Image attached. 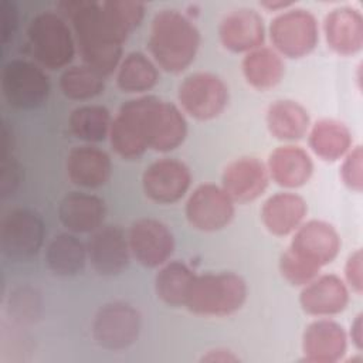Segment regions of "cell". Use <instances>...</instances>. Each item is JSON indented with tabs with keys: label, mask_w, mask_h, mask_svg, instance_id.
<instances>
[{
	"label": "cell",
	"mask_w": 363,
	"mask_h": 363,
	"mask_svg": "<svg viewBox=\"0 0 363 363\" xmlns=\"http://www.w3.org/2000/svg\"><path fill=\"white\" fill-rule=\"evenodd\" d=\"M57 7L61 16L72 23L84 64L104 77L118 69L126 40L111 26L102 4L91 0H64L57 3Z\"/></svg>",
	"instance_id": "cell-1"
},
{
	"label": "cell",
	"mask_w": 363,
	"mask_h": 363,
	"mask_svg": "<svg viewBox=\"0 0 363 363\" xmlns=\"http://www.w3.org/2000/svg\"><path fill=\"white\" fill-rule=\"evenodd\" d=\"M147 47L156 65L166 72L179 74L194 61L200 31L183 13L163 9L152 20Z\"/></svg>",
	"instance_id": "cell-2"
},
{
	"label": "cell",
	"mask_w": 363,
	"mask_h": 363,
	"mask_svg": "<svg viewBox=\"0 0 363 363\" xmlns=\"http://www.w3.org/2000/svg\"><path fill=\"white\" fill-rule=\"evenodd\" d=\"M247 295V282L238 274L207 272L194 277L184 306L200 316H228L241 309Z\"/></svg>",
	"instance_id": "cell-3"
},
{
	"label": "cell",
	"mask_w": 363,
	"mask_h": 363,
	"mask_svg": "<svg viewBox=\"0 0 363 363\" xmlns=\"http://www.w3.org/2000/svg\"><path fill=\"white\" fill-rule=\"evenodd\" d=\"M28 48L35 61L48 68L67 67L75 55V41L67 20L55 11L37 14L27 28Z\"/></svg>",
	"instance_id": "cell-4"
},
{
	"label": "cell",
	"mask_w": 363,
	"mask_h": 363,
	"mask_svg": "<svg viewBox=\"0 0 363 363\" xmlns=\"http://www.w3.org/2000/svg\"><path fill=\"white\" fill-rule=\"evenodd\" d=\"M269 38L274 50L279 55L302 58L311 54L318 45V20L309 10L289 7L272 18Z\"/></svg>",
	"instance_id": "cell-5"
},
{
	"label": "cell",
	"mask_w": 363,
	"mask_h": 363,
	"mask_svg": "<svg viewBox=\"0 0 363 363\" xmlns=\"http://www.w3.org/2000/svg\"><path fill=\"white\" fill-rule=\"evenodd\" d=\"M139 98L147 147L156 152H170L179 147L187 136V122L182 111L174 104L155 95Z\"/></svg>",
	"instance_id": "cell-6"
},
{
	"label": "cell",
	"mask_w": 363,
	"mask_h": 363,
	"mask_svg": "<svg viewBox=\"0 0 363 363\" xmlns=\"http://www.w3.org/2000/svg\"><path fill=\"white\" fill-rule=\"evenodd\" d=\"M50 79L37 64L27 60H11L1 71V91L10 106L35 109L50 95Z\"/></svg>",
	"instance_id": "cell-7"
},
{
	"label": "cell",
	"mask_w": 363,
	"mask_h": 363,
	"mask_svg": "<svg viewBox=\"0 0 363 363\" xmlns=\"http://www.w3.org/2000/svg\"><path fill=\"white\" fill-rule=\"evenodd\" d=\"M142 316L139 311L123 301L105 303L92 320L94 340L104 349L119 352L132 346L140 333Z\"/></svg>",
	"instance_id": "cell-8"
},
{
	"label": "cell",
	"mask_w": 363,
	"mask_h": 363,
	"mask_svg": "<svg viewBox=\"0 0 363 363\" xmlns=\"http://www.w3.org/2000/svg\"><path fill=\"white\" fill-rule=\"evenodd\" d=\"M177 99L183 111L194 119L211 121L225 109L228 88L216 74L193 72L179 85Z\"/></svg>",
	"instance_id": "cell-9"
},
{
	"label": "cell",
	"mask_w": 363,
	"mask_h": 363,
	"mask_svg": "<svg viewBox=\"0 0 363 363\" xmlns=\"http://www.w3.org/2000/svg\"><path fill=\"white\" fill-rule=\"evenodd\" d=\"M44 235L45 227L38 213L30 208H14L1 221V252L13 261L28 259L43 247Z\"/></svg>",
	"instance_id": "cell-10"
},
{
	"label": "cell",
	"mask_w": 363,
	"mask_h": 363,
	"mask_svg": "<svg viewBox=\"0 0 363 363\" xmlns=\"http://www.w3.org/2000/svg\"><path fill=\"white\" fill-rule=\"evenodd\" d=\"M235 213L234 201L221 186L213 183L200 184L186 201L184 214L189 224L204 233H213L227 227Z\"/></svg>",
	"instance_id": "cell-11"
},
{
	"label": "cell",
	"mask_w": 363,
	"mask_h": 363,
	"mask_svg": "<svg viewBox=\"0 0 363 363\" xmlns=\"http://www.w3.org/2000/svg\"><path fill=\"white\" fill-rule=\"evenodd\" d=\"M132 257L145 268H157L169 261L174 251L170 228L156 218H139L128 233Z\"/></svg>",
	"instance_id": "cell-12"
},
{
	"label": "cell",
	"mask_w": 363,
	"mask_h": 363,
	"mask_svg": "<svg viewBox=\"0 0 363 363\" xmlns=\"http://www.w3.org/2000/svg\"><path fill=\"white\" fill-rule=\"evenodd\" d=\"M191 172L186 163L163 157L150 163L142 174L145 194L156 203L172 204L179 201L190 189Z\"/></svg>",
	"instance_id": "cell-13"
},
{
	"label": "cell",
	"mask_w": 363,
	"mask_h": 363,
	"mask_svg": "<svg viewBox=\"0 0 363 363\" xmlns=\"http://www.w3.org/2000/svg\"><path fill=\"white\" fill-rule=\"evenodd\" d=\"M86 251L92 268L106 277L123 272L132 255L128 234L113 224H102L91 233Z\"/></svg>",
	"instance_id": "cell-14"
},
{
	"label": "cell",
	"mask_w": 363,
	"mask_h": 363,
	"mask_svg": "<svg viewBox=\"0 0 363 363\" xmlns=\"http://www.w3.org/2000/svg\"><path fill=\"white\" fill-rule=\"evenodd\" d=\"M340 245V237L333 225L322 220H311L294 231L288 248L312 265L322 268L337 257Z\"/></svg>",
	"instance_id": "cell-15"
},
{
	"label": "cell",
	"mask_w": 363,
	"mask_h": 363,
	"mask_svg": "<svg viewBox=\"0 0 363 363\" xmlns=\"http://www.w3.org/2000/svg\"><path fill=\"white\" fill-rule=\"evenodd\" d=\"M268 167L254 156H242L230 162L221 174V187L234 203L258 199L268 187Z\"/></svg>",
	"instance_id": "cell-16"
},
{
	"label": "cell",
	"mask_w": 363,
	"mask_h": 363,
	"mask_svg": "<svg viewBox=\"0 0 363 363\" xmlns=\"http://www.w3.org/2000/svg\"><path fill=\"white\" fill-rule=\"evenodd\" d=\"M218 37L224 48L233 52L247 54L262 47L265 40L264 20L254 9H234L221 18Z\"/></svg>",
	"instance_id": "cell-17"
},
{
	"label": "cell",
	"mask_w": 363,
	"mask_h": 363,
	"mask_svg": "<svg viewBox=\"0 0 363 363\" xmlns=\"http://www.w3.org/2000/svg\"><path fill=\"white\" fill-rule=\"evenodd\" d=\"M109 140L112 149L123 159L140 157L149 147L142 121L140 98L125 102L112 119Z\"/></svg>",
	"instance_id": "cell-18"
},
{
	"label": "cell",
	"mask_w": 363,
	"mask_h": 363,
	"mask_svg": "<svg viewBox=\"0 0 363 363\" xmlns=\"http://www.w3.org/2000/svg\"><path fill=\"white\" fill-rule=\"evenodd\" d=\"M347 349V335L342 325L330 319L311 322L302 335V353L306 362L335 363Z\"/></svg>",
	"instance_id": "cell-19"
},
{
	"label": "cell",
	"mask_w": 363,
	"mask_h": 363,
	"mask_svg": "<svg viewBox=\"0 0 363 363\" xmlns=\"http://www.w3.org/2000/svg\"><path fill=\"white\" fill-rule=\"evenodd\" d=\"M299 303L303 312L312 316L337 315L349 303V288L335 274L318 275L302 286Z\"/></svg>",
	"instance_id": "cell-20"
},
{
	"label": "cell",
	"mask_w": 363,
	"mask_h": 363,
	"mask_svg": "<svg viewBox=\"0 0 363 363\" xmlns=\"http://www.w3.org/2000/svg\"><path fill=\"white\" fill-rule=\"evenodd\" d=\"M323 34L336 54H357L363 47V16L349 6L336 7L325 16Z\"/></svg>",
	"instance_id": "cell-21"
},
{
	"label": "cell",
	"mask_w": 363,
	"mask_h": 363,
	"mask_svg": "<svg viewBox=\"0 0 363 363\" xmlns=\"http://www.w3.org/2000/svg\"><path fill=\"white\" fill-rule=\"evenodd\" d=\"M105 201L89 193H68L58 206L61 224L74 234H91L99 228L105 220Z\"/></svg>",
	"instance_id": "cell-22"
},
{
	"label": "cell",
	"mask_w": 363,
	"mask_h": 363,
	"mask_svg": "<svg viewBox=\"0 0 363 363\" xmlns=\"http://www.w3.org/2000/svg\"><path fill=\"white\" fill-rule=\"evenodd\" d=\"M67 173L75 186L96 189L109 180L112 162L109 155L96 146H75L67 157Z\"/></svg>",
	"instance_id": "cell-23"
},
{
	"label": "cell",
	"mask_w": 363,
	"mask_h": 363,
	"mask_svg": "<svg viewBox=\"0 0 363 363\" xmlns=\"http://www.w3.org/2000/svg\"><path fill=\"white\" fill-rule=\"evenodd\" d=\"M308 206L303 197L291 191L275 193L268 197L261 208L264 227L277 237L292 234L305 220Z\"/></svg>",
	"instance_id": "cell-24"
},
{
	"label": "cell",
	"mask_w": 363,
	"mask_h": 363,
	"mask_svg": "<svg viewBox=\"0 0 363 363\" xmlns=\"http://www.w3.org/2000/svg\"><path fill=\"white\" fill-rule=\"evenodd\" d=\"M268 173L278 186L298 189L309 182L313 173V162L305 149L285 145L269 155Z\"/></svg>",
	"instance_id": "cell-25"
},
{
	"label": "cell",
	"mask_w": 363,
	"mask_h": 363,
	"mask_svg": "<svg viewBox=\"0 0 363 363\" xmlns=\"http://www.w3.org/2000/svg\"><path fill=\"white\" fill-rule=\"evenodd\" d=\"M265 122L269 133L275 139L285 142L302 139L311 126L305 106L292 99L274 101L267 109Z\"/></svg>",
	"instance_id": "cell-26"
},
{
	"label": "cell",
	"mask_w": 363,
	"mask_h": 363,
	"mask_svg": "<svg viewBox=\"0 0 363 363\" xmlns=\"http://www.w3.org/2000/svg\"><path fill=\"white\" fill-rule=\"evenodd\" d=\"M352 132L336 119H320L312 125L308 135V143L312 152L326 162H335L343 157L352 149Z\"/></svg>",
	"instance_id": "cell-27"
},
{
	"label": "cell",
	"mask_w": 363,
	"mask_h": 363,
	"mask_svg": "<svg viewBox=\"0 0 363 363\" xmlns=\"http://www.w3.org/2000/svg\"><path fill=\"white\" fill-rule=\"evenodd\" d=\"M245 81L258 91H268L277 86L285 74L282 57L268 47H259L245 54L241 62Z\"/></svg>",
	"instance_id": "cell-28"
},
{
	"label": "cell",
	"mask_w": 363,
	"mask_h": 363,
	"mask_svg": "<svg viewBox=\"0 0 363 363\" xmlns=\"http://www.w3.org/2000/svg\"><path fill=\"white\" fill-rule=\"evenodd\" d=\"M86 259V245L71 233L55 235L45 248L47 267L60 277L77 275L84 269Z\"/></svg>",
	"instance_id": "cell-29"
},
{
	"label": "cell",
	"mask_w": 363,
	"mask_h": 363,
	"mask_svg": "<svg viewBox=\"0 0 363 363\" xmlns=\"http://www.w3.org/2000/svg\"><path fill=\"white\" fill-rule=\"evenodd\" d=\"M157 81V65L140 51L129 52L118 67L116 85L123 92L142 94L152 89Z\"/></svg>",
	"instance_id": "cell-30"
},
{
	"label": "cell",
	"mask_w": 363,
	"mask_h": 363,
	"mask_svg": "<svg viewBox=\"0 0 363 363\" xmlns=\"http://www.w3.org/2000/svg\"><path fill=\"white\" fill-rule=\"evenodd\" d=\"M194 277L196 274L182 261L163 264L155 277V291L157 298L173 308L184 306Z\"/></svg>",
	"instance_id": "cell-31"
},
{
	"label": "cell",
	"mask_w": 363,
	"mask_h": 363,
	"mask_svg": "<svg viewBox=\"0 0 363 363\" xmlns=\"http://www.w3.org/2000/svg\"><path fill=\"white\" fill-rule=\"evenodd\" d=\"M68 125L72 135L79 140L96 143L109 136L112 115L102 105H81L69 113Z\"/></svg>",
	"instance_id": "cell-32"
},
{
	"label": "cell",
	"mask_w": 363,
	"mask_h": 363,
	"mask_svg": "<svg viewBox=\"0 0 363 363\" xmlns=\"http://www.w3.org/2000/svg\"><path fill=\"white\" fill-rule=\"evenodd\" d=\"M105 77L88 65H71L60 77V89L68 99L86 101L104 92Z\"/></svg>",
	"instance_id": "cell-33"
},
{
	"label": "cell",
	"mask_w": 363,
	"mask_h": 363,
	"mask_svg": "<svg viewBox=\"0 0 363 363\" xmlns=\"http://www.w3.org/2000/svg\"><path fill=\"white\" fill-rule=\"evenodd\" d=\"M101 4L111 26L125 40L140 26L145 17V3L142 1L108 0Z\"/></svg>",
	"instance_id": "cell-34"
},
{
	"label": "cell",
	"mask_w": 363,
	"mask_h": 363,
	"mask_svg": "<svg viewBox=\"0 0 363 363\" xmlns=\"http://www.w3.org/2000/svg\"><path fill=\"white\" fill-rule=\"evenodd\" d=\"M279 271L291 285L303 286L319 275L320 268L312 265L286 248L279 258Z\"/></svg>",
	"instance_id": "cell-35"
},
{
	"label": "cell",
	"mask_w": 363,
	"mask_h": 363,
	"mask_svg": "<svg viewBox=\"0 0 363 363\" xmlns=\"http://www.w3.org/2000/svg\"><path fill=\"white\" fill-rule=\"evenodd\" d=\"M343 163L340 167V177L345 186L356 193L363 190V150L362 146L350 149L343 156Z\"/></svg>",
	"instance_id": "cell-36"
},
{
	"label": "cell",
	"mask_w": 363,
	"mask_h": 363,
	"mask_svg": "<svg viewBox=\"0 0 363 363\" xmlns=\"http://www.w3.org/2000/svg\"><path fill=\"white\" fill-rule=\"evenodd\" d=\"M345 279L347 288L360 295L363 291V255L362 250H356L349 255L345 265Z\"/></svg>",
	"instance_id": "cell-37"
},
{
	"label": "cell",
	"mask_w": 363,
	"mask_h": 363,
	"mask_svg": "<svg viewBox=\"0 0 363 363\" xmlns=\"http://www.w3.org/2000/svg\"><path fill=\"white\" fill-rule=\"evenodd\" d=\"M20 179H21V172H20V166L17 164V162L11 157H3V167H1V196L7 197L9 194H13L18 184H20Z\"/></svg>",
	"instance_id": "cell-38"
},
{
	"label": "cell",
	"mask_w": 363,
	"mask_h": 363,
	"mask_svg": "<svg viewBox=\"0 0 363 363\" xmlns=\"http://www.w3.org/2000/svg\"><path fill=\"white\" fill-rule=\"evenodd\" d=\"M0 21H1V43L7 44L13 38L17 28V9L13 1L1 0L0 1Z\"/></svg>",
	"instance_id": "cell-39"
},
{
	"label": "cell",
	"mask_w": 363,
	"mask_h": 363,
	"mask_svg": "<svg viewBox=\"0 0 363 363\" xmlns=\"http://www.w3.org/2000/svg\"><path fill=\"white\" fill-rule=\"evenodd\" d=\"M240 357L234 354V352L228 349H213L208 350L206 354H203L201 362H238Z\"/></svg>",
	"instance_id": "cell-40"
},
{
	"label": "cell",
	"mask_w": 363,
	"mask_h": 363,
	"mask_svg": "<svg viewBox=\"0 0 363 363\" xmlns=\"http://www.w3.org/2000/svg\"><path fill=\"white\" fill-rule=\"evenodd\" d=\"M350 339L354 347L360 352L363 349V315L359 313L350 325Z\"/></svg>",
	"instance_id": "cell-41"
},
{
	"label": "cell",
	"mask_w": 363,
	"mask_h": 363,
	"mask_svg": "<svg viewBox=\"0 0 363 363\" xmlns=\"http://www.w3.org/2000/svg\"><path fill=\"white\" fill-rule=\"evenodd\" d=\"M294 4H295L294 1H284V0H281V1H261L259 3L261 7H264L267 10H272V11H279V10L284 11L289 7H292Z\"/></svg>",
	"instance_id": "cell-42"
}]
</instances>
